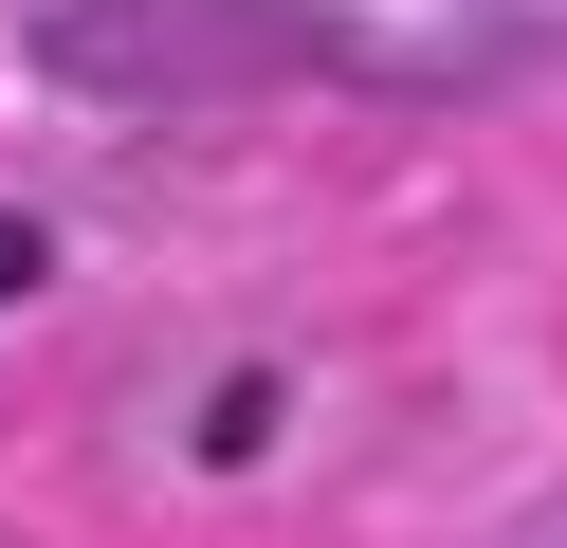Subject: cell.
I'll use <instances>...</instances> for the list:
<instances>
[{
  "label": "cell",
  "instance_id": "cell-1",
  "mask_svg": "<svg viewBox=\"0 0 567 548\" xmlns=\"http://www.w3.org/2000/svg\"><path fill=\"white\" fill-rule=\"evenodd\" d=\"M0 292H38V219H0Z\"/></svg>",
  "mask_w": 567,
  "mask_h": 548
}]
</instances>
